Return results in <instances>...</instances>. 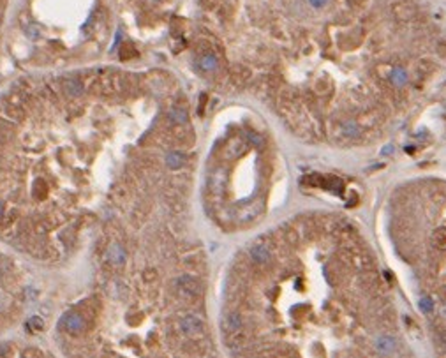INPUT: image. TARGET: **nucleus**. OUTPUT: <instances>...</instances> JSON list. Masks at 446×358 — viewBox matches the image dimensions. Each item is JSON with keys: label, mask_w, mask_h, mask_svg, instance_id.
<instances>
[{"label": "nucleus", "mask_w": 446, "mask_h": 358, "mask_svg": "<svg viewBox=\"0 0 446 358\" xmlns=\"http://www.w3.org/2000/svg\"><path fill=\"white\" fill-rule=\"evenodd\" d=\"M380 118H381L380 110L370 108V110H367V112H365L364 115L356 120V122L360 124V127H367V129H370V127H374V126L380 124Z\"/></svg>", "instance_id": "f03ea898"}, {"label": "nucleus", "mask_w": 446, "mask_h": 358, "mask_svg": "<svg viewBox=\"0 0 446 358\" xmlns=\"http://www.w3.org/2000/svg\"><path fill=\"white\" fill-rule=\"evenodd\" d=\"M432 246L439 250H446V228H438L430 236Z\"/></svg>", "instance_id": "423d86ee"}, {"label": "nucleus", "mask_w": 446, "mask_h": 358, "mask_svg": "<svg viewBox=\"0 0 446 358\" xmlns=\"http://www.w3.org/2000/svg\"><path fill=\"white\" fill-rule=\"evenodd\" d=\"M390 80L394 86H402L408 82V74H406V71L402 68H394L390 72Z\"/></svg>", "instance_id": "0eeeda50"}, {"label": "nucleus", "mask_w": 446, "mask_h": 358, "mask_svg": "<svg viewBox=\"0 0 446 358\" xmlns=\"http://www.w3.org/2000/svg\"><path fill=\"white\" fill-rule=\"evenodd\" d=\"M326 280L334 286H338L342 282V263L340 262H332L330 265H326Z\"/></svg>", "instance_id": "7ed1b4c3"}, {"label": "nucleus", "mask_w": 446, "mask_h": 358, "mask_svg": "<svg viewBox=\"0 0 446 358\" xmlns=\"http://www.w3.org/2000/svg\"><path fill=\"white\" fill-rule=\"evenodd\" d=\"M441 295H442V298L446 300V286H442V290H441Z\"/></svg>", "instance_id": "9d476101"}, {"label": "nucleus", "mask_w": 446, "mask_h": 358, "mask_svg": "<svg viewBox=\"0 0 446 358\" xmlns=\"http://www.w3.org/2000/svg\"><path fill=\"white\" fill-rule=\"evenodd\" d=\"M376 350L380 351V353H392L395 350V340L392 339L390 336H381L380 339L376 340Z\"/></svg>", "instance_id": "39448f33"}, {"label": "nucleus", "mask_w": 446, "mask_h": 358, "mask_svg": "<svg viewBox=\"0 0 446 358\" xmlns=\"http://www.w3.org/2000/svg\"><path fill=\"white\" fill-rule=\"evenodd\" d=\"M434 339L438 340L439 346L444 348V351H446V328H444V326H436V328H434Z\"/></svg>", "instance_id": "6e6552de"}, {"label": "nucleus", "mask_w": 446, "mask_h": 358, "mask_svg": "<svg viewBox=\"0 0 446 358\" xmlns=\"http://www.w3.org/2000/svg\"><path fill=\"white\" fill-rule=\"evenodd\" d=\"M362 2H364V0H350V4H351V6H360Z\"/></svg>", "instance_id": "1a4fd4ad"}, {"label": "nucleus", "mask_w": 446, "mask_h": 358, "mask_svg": "<svg viewBox=\"0 0 446 358\" xmlns=\"http://www.w3.org/2000/svg\"><path fill=\"white\" fill-rule=\"evenodd\" d=\"M392 16L395 18V22L398 23H408L411 20H414L416 16V8L408 0H398L392 6Z\"/></svg>", "instance_id": "f257e3e1"}, {"label": "nucleus", "mask_w": 446, "mask_h": 358, "mask_svg": "<svg viewBox=\"0 0 446 358\" xmlns=\"http://www.w3.org/2000/svg\"><path fill=\"white\" fill-rule=\"evenodd\" d=\"M340 132H344L346 136H351V138H354V136H358L362 132V127L360 124L356 122V120H344V122H340Z\"/></svg>", "instance_id": "20e7f679"}]
</instances>
